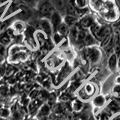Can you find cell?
<instances>
[{
	"instance_id": "cell-1",
	"label": "cell",
	"mask_w": 120,
	"mask_h": 120,
	"mask_svg": "<svg viewBox=\"0 0 120 120\" xmlns=\"http://www.w3.org/2000/svg\"><path fill=\"white\" fill-rule=\"evenodd\" d=\"M100 17L108 23H113L120 19V10L116 0H107L98 13Z\"/></svg>"
},
{
	"instance_id": "cell-2",
	"label": "cell",
	"mask_w": 120,
	"mask_h": 120,
	"mask_svg": "<svg viewBox=\"0 0 120 120\" xmlns=\"http://www.w3.org/2000/svg\"><path fill=\"white\" fill-rule=\"evenodd\" d=\"M98 94V86L93 82H86L76 92L77 98L84 103L91 102L93 98Z\"/></svg>"
},
{
	"instance_id": "cell-3",
	"label": "cell",
	"mask_w": 120,
	"mask_h": 120,
	"mask_svg": "<svg viewBox=\"0 0 120 120\" xmlns=\"http://www.w3.org/2000/svg\"><path fill=\"white\" fill-rule=\"evenodd\" d=\"M55 11L53 6L48 0H43L38 4V14L41 19H50Z\"/></svg>"
},
{
	"instance_id": "cell-4",
	"label": "cell",
	"mask_w": 120,
	"mask_h": 120,
	"mask_svg": "<svg viewBox=\"0 0 120 120\" xmlns=\"http://www.w3.org/2000/svg\"><path fill=\"white\" fill-rule=\"evenodd\" d=\"M35 30L32 26L26 28L24 31V41L25 44L27 45V47H29L31 50H35L38 47V44L35 40Z\"/></svg>"
},
{
	"instance_id": "cell-5",
	"label": "cell",
	"mask_w": 120,
	"mask_h": 120,
	"mask_svg": "<svg viewBox=\"0 0 120 120\" xmlns=\"http://www.w3.org/2000/svg\"><path fill=\"white\" fill-rule=\"evenodd\" d=\"M19 10H20V11L14 16V18L16 20L24 22L26 20H29L32 18V10L31 7L26 5L23 3H20L19 5Z\"/></svg>"
},
{
	"instance_id": "cell-6",
	"label": "cell",
	"mask_w": 120,
	"mask_h": 120,
	"mask_svg": "<svg viewBox=\"0 0 120 120\" xmlns=\"http://www.w3.org/2000/svg\"><path fill=\"white\" fill-rule=\"evenodd\" d=\"M96 18L92 14H86L85 16L82 17L81 18L79 19V25L80 26V27L83 29L89 30L91 26L94 24V22H95Z\"/></svg>"
},
{
	"instance_id": "cell-7",
	"label": "cell",
	"mask_w": 120,
	"mask_h": 120,
	"mask_svg": "<svg viewBox=\"0 0 120 120\" xmlns=\"http://www.w3.org/2000/svg\"><path fill=\"white\" fill-rule=\"evenodd\" d=\"M107 101V99L104 95L98 94L93 98V99L91 101V103L94 108L96 109L97 110H101L106 107Z\"/></svg>"
},
{
	"instance_id": "cell-8",
	"label": "cell",
	"mask_w": 120,
	"mask_h": 120,
	"mask_svg": "<svg viewBox=\"0 0 120 120\" xmlns=\"http://www.w3.org/2000/svg\"><path fill=\"white\" fill-rule=\"evenodd\" d=\"M112 32H113V29H112L111 25L103 24L102 27H101L98 34L96 35L95 38L99 41V43H101V41H103L107 37L110 36L112 34Z\"/></svg>"
},
{
	"instance_id": "cell-9",
	"label": "cell",
	"mask_w": 120,
	"mask_h": 120,
	"mask_svg": "<svg viewBox=\"0 0 120 120\" xmlns=\"http://www.w3.org/2000/svg\"><path fill=\"white\" fill-rule=\"evenodd\" d=\"M39 24V29L41 32H43L47 37L52 36V33H53V30L51 26V23L49 19L42 18L38 21Z\"/></svg>"
},
{
	"instance_id": "cell-10",
	"label": "cell",
	"mask_w": 120,
	"mask_h": 120,
	"mask_svg": "<svg viewBox=\"0 0 120 120\" xmlns=\"http://www.w3.org/2000/svg\"><path fill=\"white\" fill-rule=\"evenodd\" d=\"M102 56H103V53L101 50L98 47H94L92 53L90 54L87 59L89 64H91L92 65H96L101 62V59H102Z\"/></svg>"
},
{
	"instance_id": "cell-11",
	"label": "cell",
	"mask_w": 120,
	"mask_h": 120,
	"mask_svg": "<svg viewBox=\"0 0 120 120\" xmlns=\"http://www.w3.org/2000/svg\"><path fill=\"white\" fill-rule=\"evenodd\" d=\"M48 1L52 4L56 11L62 14V17L66 14L67 0H48Z\"/></svg>"
},
{
	"instance_id": "cell-12",
	"label": "cell",
	"mask_w": 120,
	"mask_h": 120,
	"mask_svg": "<svg viewBox=\"0 0 120 120\" xmlns=\"http://www.w3.org/2000/svg\"><path fill=\"white\" fill-rule=\"evenodd\" d=\"M118 61L119 56L115 52H112L111 55L109 56L107 60V68L111 73H116L118 71Z\"/></svg>"
},
{
	"instance_id": "cell-13",
	"label": "cell",
	"mask_w": 120,
	"mask_h": 120,
	"mask_svg": "<svg viewBox=\"0 0 120 120\" xmlns=\"http://www.w3.org/2000/svg\"><path fill=\"white\" fill-rule=\"evenodd\" d=\"M107 0H88V7L93 12L98 14Z\"/></svg>"
},
{
	"instance_id": "cell-14",
	"label": "cell",
	"mask_w": 120,
	"mask_h": 120,
	"mask_svg": "<svg viewBox=\"0 0 120 120\" xmlns=\"http://www.w3.org/2000/svg\"><path fill=\"white\" fill-rule=\"evenodd\" d=\"M71 111L74 113L80 114L85 109V103L76 98L71 100Z\"/></svg>"
},
{
	"instance_id": "cell-15",
	"label": "cell",
	"mask_w": 120,
	"mask_h": 120,
	"mask_svg": "<svg viewBox=\"0 0 120 120\" xmlns=\"http://www.w3.org/2000/svg\"><path fill=\"white\" fill-rule=\"evenodd\" d=\"M49 20H50V22L52 27L53 32H56V30H57L58 26L61 24V22L63 21V17L62 16L61 14H59L58 12V11H55L53 14L51 15V17H50Z\"/></svg>"
},
{
	"instance_id": "cell-16",
	"label": "cell",
	"mask_w": 120,
	"mask_h": 120,
	"mask_svg": "<svg viewBox=\"0 0 120 120\" xmlns=\"http://www.w3.org/2000/svg\"><path fill=\"white\" fill-rule=\"evenodd\" d=\"M83 44L85 47H98L100 46L99 41L94 37L91 33L88 32L86 34V38L83 41Z\"/></svg>"
},
{
	"instance_id": "cell-17",
	"label": "cell",
	"mask_w": 120,
	"mask_h": 120,
	"mask_svg": "<svg viewBox=\"0 0 120 120\" xmlns=\"http://www.w3.org/2000/svg\"><path fill=\"white\" fill-rule=\"evenodd\" d=\"M11 27L14 29V33L16 35H21L22 32H24L26 29V26H25L24 22L21 20H18L13 22L12 25H11Z\"/></svg>"
},
{
	"instance_id": "cell-18",
	"label": "cell",
	"mask_w": 120,
	"mask_h": 120,
	"mask_svg": "<svg viewBox=\"0 0 120 120\" xmlns=\"http://www.w3.org/2000/svg\"><path fill=\"white\" fill-rule=\"evenodd\" d=\"M63 22H65L68 26H69L70 28H71L78 23L79 18L71 14H65V16H63Z\"/></svg>"
},
{
	"instance_id": "cell-19",
	"label": "cell",
	"mask_w": 120,
	"mask_h": 120,
	"mask_svg": "<svg viewBox=\"0 0 120 120\" xmlns=\"http://www.w3.org/2000/svg\"><path fill=\"white\" fill-rule=\"evenodd\" d=\"M56 32H59L60 35H62L63 37H68L69 35V32H70V27L69 26H68L65 22L63 21L61 22V24H60L58 28H57V30H56Z\"/></svg>"
},
{
	"instance_id": "cell-20",
	"label": "cell",
	"mask_w": 120,
	"mask_h": 120,
	"mask_svg": "<svg viewBox=\"0 0 120 120\" xmlns=\"http://www.w3.org/2000/svg\"><path fill=\"white\" fill-rule=\"evenodd\" d=\"M13 19H14V17L10 19H6V20L0 22V34L4 33L8 29L11 27L14 22Z\"/></svg>"
},
{
	"instance_id": "cell-21",
	"label": "cell",
	"mask_w": 120,
	"mask_h": 120,
	"mask_svg": "<svg viewBox=\"0 0 120 120\" xmlns=\"http://www.w3.org/2000/svg\"><path fill=\"white\" fill-rule=\"evenodd\" d=\"M17 71H18L17 68L14 65L8 64V65H6V71H5V76L4 77L5 78H8L10 77H12L17 73Z\"/></svg>"
},
{
	"instance_id": "cell-22",
	"label": "cell",
	"mask_w": 120,
	"mask_h": 120,
	"mask_svg": "<svg viewBox=\"0 0 120 120\" xmlns=\"http://www.w3.org/2000/svg\"><path fill=\"white\" fill-rule=\"evenodd\" d=\"M49 94H50V92L48 90L45 89H41L39 90V92L37 96V99L40 101L41 103H45L47 101V99L49 96Z\"/></svg>"
},
{
	"instance_id": "cell-23",
	"label": "cell",
	"mask_w": 120,
	"mask_h": 120,
	"mask_svg": "<svg viewBox=\"0 0 120 120\" xmlns=\"http://www.w3.org/2000/svg\"><path fill=\"white\" fill-rule=\"evenodd\" d=\"M12 38L5 32L2 34H0V44L5 47L9 46L12 41Z\"/></svg>"
},
{
	"instance_id": "cell-24",
	"label": "cell",
	"mask_w": 120,
	"mask_h": 120,
	"mask_svg": "<svg viewBox=\"0 0 120 120\" xmlns=\"http://www.w3.org/2000/svg\"><path fill=\"white\" fill-rule=\"evenodd\" d=\"M58 95L55 92H50L49 96L47 99V101L45 103H47V104L50 105V107H52V105H54L58 100Z\"/></svg>"
},
{
	"instance_id": "cell-25",
	"label": "cell",
	"mask_w": 120,
	"mask_h": 120,
	"mask_svg": "<svg viewBox=\"0 0 120 120\" xmlns=\"http://www.w3.org/2000/svg\"><path fill=\"white\" fill-rule=\"evenodd\" d=\"M74 6L78 9L85 8L88 7V2L87 0H71Z\"/></svg>"
},
{
	"instance_id": "cell-26",
	"label": "cell",
	"mask_w": 120,
	"mask_h": 120,
	"mask_svg": "<svg viewBox=\"0 0 120 120\" xmlns=\"http://www.w3.org/2000/svg\"><path fill=\"white\" fill-rule=\"evenodd\" d=\"M11 109L5 107L0 108V119H8L11 117Z\"/></svg>"
},
{
	"instance_id": "cell-27",
	"label": "cell",
	"mask_w": 120,
	"mask_h": 120,
	"mask_svg": "<svg viewBox=\"0 0 120 120\" xmlns=\"http://www.w3.org/2000/svg\"><path fill=\"white\" fill-rule=\"evenodd\" d=\"M65 38V37H63L62 35L57 32H55L52 33V42H53L54 44H61L62 42V41Z\"/></svg>"
},
{
	"instance_id": "cell-28",
	"label": "cell",
	"mask_w": 120,
	"mask_h": 120,
	"mask_svg": "<svg viewBox=\"0 0 120 120\" xmlns=\"http://www.w3.org/2000/svg\"><path fill=\"white\" fill-rule=\"evenodd\" d=\"M6 84L9 86H14L18 82V79L16 76V74L14 75L12 77H10L8 78H6Z\"/></svg>"
},
{
	"instance_id": "cell-29",
	"label": "cell",
	"mask_w": 120,
	"mask_h": 120,
	"mask_svg": "<svg viewBox=\"0 0 120 120\" xmlns=\"http://www.w3.org/2000/svg\"><path fill=\"white\" fill-rule=\"evenodd\" d=\"M112 95L115 99H120V86L115 85L112 89Z\"/></svg>"
},
{
	"instance_id": "cell-30",
	"label": "cell",
	"mask_w": 120,
	"mask_h": 120,
	"mask_svg": "<svg viewBox=\"0 0 120 120\" xmlns=\"http://www.w3.org/2000/svg\"><path fill=\"white\" fill-rule=\"evenodd\" d=\"M21 2L22 3H23L31 8H34L37 5V3L35 2V0H21Z\"/></svg>"
},
{
	"instance_id": "cell-31",
	"label": "cell",
	"mask_w": 120,
	"mask_h": 120,
	"mask_svg": "<svg viewBox=\"0 0 120 120\" xmlns=\"http://www.w3.org/2000/svg\"><path fill=\"white\" fill-rule=\"evenodd\" d=\"M5 71H6V65L4 64H0V76L3 77L5 76Z\"/></svg>"
},
{
	"instance_id": "cell-32",
	"label": "cell",
	"mask_w": 120,
	"mask_h": 120,
	"mask_svg": "<svg viewBox=\"0 0 120 120\" xmlns=\"http://www.w3.org/2000/svg\"><path fill=\"white\" fill-rule=\"evenodd\" d=\"M110 120H120V112L112 115Z\"/></svg>"
},
{
	"instance_id": "cell-33",
	"label": "cell",
	"mask_w": 120,
	"mask_h": 120,
	"mask_svg": "<svg viewBox=\"0 0 120 120\" xmlns=\"http://www.w3.org/2000/svg\"><path fill=\"white\" fill-rule=\"evenodd\" d=\"M114 82H115V84L116 85H119L120 86V74L116 76L114 79Z\"/></svg>"
},
{
	"instance_id": "cell-34",
	"label": "cell",
	"mask_w": 120,
	"mask_h": 120,
	"mask_svg": "<svg viewBox=\"0 0 120 120\" xmlns=\"http://www.w3.org/2000/svg\"><path fill=\"white\" fill-rule=\"evenodd\" d=\"M5 7H1V8H0V20H1V18L2 17L3 14H4V12H5Z\"/></svg>"
},
{
	"instance_id": "cell-35",
	"label": "cell",
	"mask_w": 120,
	"mask_h": 120,
	"mask_svg": "<svg viewBox=\"0 0 120 120\" xmlns=\"http://www.w3.org/2000/svg\"><path fill=\"white\" fill-rule=\"evenodd\" d=\"M117 69H118V71H119V73L120 74V58L119 57V61H118V68H117Z\"/></svg>"
},
{
	"instance_id": "cell-36",
	"label": "cell",
	"mask_w": 120,
	"mask_h": 120,
	"mask_svg": "<svg viewBox=\"0 0 120 120\" xmlns=\"http://www.w3.org/2000/svg\"><path fill=\"white\" fill-rule=\"evenodd\" d=\"M8 0H0V5H1V4L2 5V4H4V3L8 2Z\"/></svg>"
},
{
	"instance_id": "cell-37",
	"label": "cell",
	"mask_w": 120,
	"mask_h": 120,
	"mask_svg": "<svg viewBox=\"0 0 120 120\" xmlns=\"http://www.w3.org/2000/svg\"><path fill=\"white\" fill-rule=\"evenodd\" d=\"M35 2L37 3V5H38V4L39 2H42V1H43V0H35Z\"/></svg>"
},
{
	"instance_id": "cell-38",
	"label": "cell",
	"mask_w": 120,
	"mask_h": 120,
	"mask_svg": "<svg viewBox=\"0 0 120 120\" xmlns=\"http://www.w3.org/2000/svg\"><path fill=\"white\" fill-rule=\"evenodd\" d=\"M29 67H30V66H29V65H26V68H29ZM26 69V65H24V70Z\"/></svg>"
},
{
	"instance_id": "cell-39",
	"label": "cell",
	"mask_w": 120,
	"mask_h": 120,
	"mask_svg": "<svg viewBox=\"0 0 120 120\" xmlns=\"http://www.w3.org/2000/svg\"><path fill=\"white\" fill-rule=\"evenodd\" d=\"M119 58H120V54H119Z\"/></svg>"
}]
</instances>
